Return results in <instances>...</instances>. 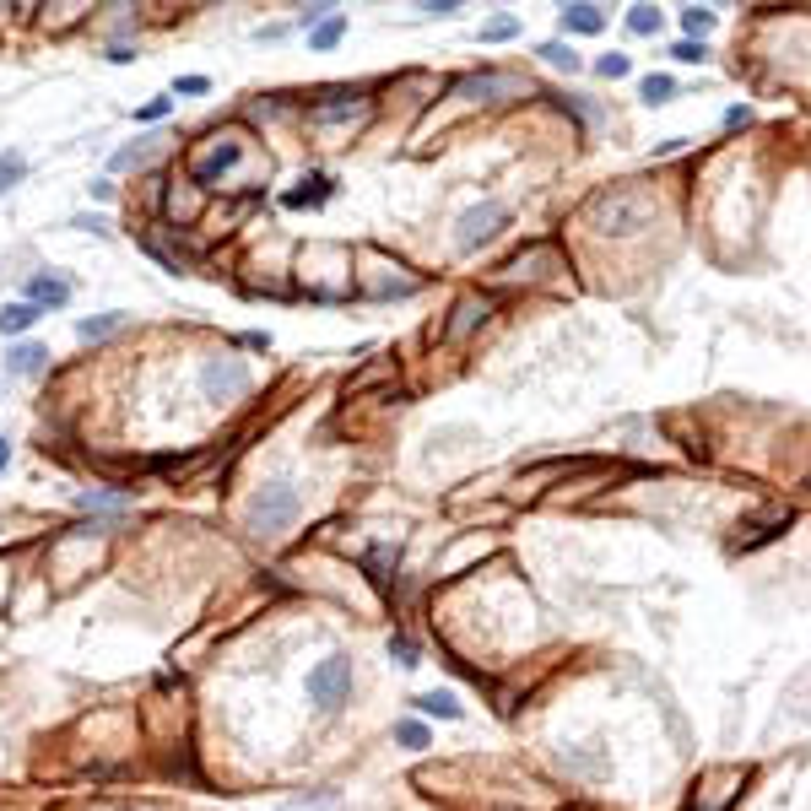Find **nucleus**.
I'll list each match as a JSON object with an SVG mask.
<instances>
[{"label":"nucleus","instance_id":"1","mask_svg":"<svg viewBox=\"0 0 811 811\" xmlns=\"http://www.w3.org/2000/svg\"><path fill=\"white\" fill-rule=\"evenodd\" d=\"M649 195H638L633 184H611V190L595 195V206H590V222L601 233H638V228H649Z\"/></svg>","mask_w":811,"mask_h":811},{"label":"nucleus","instance_id":"2","mask_svg":"<svg viewBox=\"0 0 811 811\" xmlns=\"http://www.w3.org/2000/svg\"><path fill=\"white\" fill-rule=\"evenodd\" d=\"M298 509H303L298 487H287V482H271V487H260V493L249 498V509H244V525L255 530V536H282V530H292V520H298Z\"/></svg>","mask_w":811,"mask_h":811},{"label":"nucleus","instance_id":"3","mask_svg":"<svg viewBox=\"0 0 811 811\" xmlns=\"http://www.w3.org/2000/svg\"><path fill=\"white\" fill-rule=\"evenodd\" d=\"M249 384H255V379H249V363H244V357H228V352H222V357H206V363H201V390H206V401H244Z\"/></svg>","mask_w":811,"mask_h":811},{"label":"nucleus","instance_id":"4","mask_svg":"<svg viewBox=\"0 0 811 811\" xmlns=\"http://www.w3.org/2000/svg\"><path fill=\"white\" fill-rule=\"evenodd\" d=\"M347 693H352V660L347 655H330V660H319V666L309 671V698L325 714H336L341 703H347Z\"/></svg>","mask_w":811,"mask_h":811},{"label":"nucleus","instance_id":"5","mask_svg":"<svg viewBox=\"0 0 811 811\" xmlns=\"http://www.w3.org/2000/svg\"><path fill=\"white\" fill-rule=\"evenodd\" d=\"M503 228H509V211H503L498 201H482V206H471V211H465V217L455 222V249H465V255H471V249L493 244Z\"/></svg>","mask_w":811,"mask_h":811},{"label":"nucleus","instance_id":"6","mask_svg":"<svg viewBox=\"0 0 811 811\" xmlns=\"http://www.w3.org/2000/svg\"><path fill=\"white\" fill-rule=\"evenodd\" d=\"M514 92H520V76H509V71H471L455 82V98H465V103H503Z\"/></svg>","mask_w":811,"mask_h":811},{"label":"nucleus","instance_id":"7","mask_svg":"<svg viewBox=\"0 0 811 811\" xmlns=\"http://www.w3.org/2000/svg\"><path fill=\"white\" fill-rule=\"evenodd\" d=\"M487 319H493V298H487V292H471V298L455 303V319L444 325V341H465L471 330H482Z\"/></svg>","mask_w":811,"mask_h":811},{"label":"nucleus","instance_id":"8","mask_svg":"<svg viewBox=\"0 0 811 811\" xmlns=\"http://www.w3.org/2000/svg\"><path fill=\"white\" fill-rule=\"evenodd\" d=\"M238 157H244V141H233V136H228V141H217L211 152H201V157L190 163V179H195V184H217V179L238 163Z\"/></svg>","mask_w":811,"mask_h":811},{"label":"nucleus","instance_id":"9","mask_svg":"<svg viewBox=\"0 0 811 811\" xmlns=\"http://www.w3.org/2000/svg\"><path fill=\"white\" fill-rule=\"evenodd\" d=\"M44 363H49V347H38V341H17L6 357V374L11 379H33V374H44Z\"/></svg>","mask_w":811,"mask_h":811},{"label":"nucleus","instance_id":"10","mask_svg":"<svg viewBox=\"0 0 811 811\" xmlns=\"http://www.w3.org/2000/svg\"><path fill=\"white\" fill-rule=\"evenodd\" d=\"M157 152H163V136H141L136 146H119V152L109 157V168L114 174H130V168H146Z\"/></svg>","mask_w":811,"mask_h":811},{"label":"nucleus","instance_id":"11","mask_svg":"<svg viewBox=\"0 0 811 811\" xmlns=\"http://www.w3.org/2000/svg\"><path fill=\"white\" fill-rule=\"evenodd\" d=\"M28 303L38 314H44V309H65V303H71V287H65L60 276H33V282H28Z\"/></svg>","mask_w":811,"mask_h":811},{"label":"nucleus","instance_id":"12","mask_svg":"<svg viewBox=\"0 0 811 811\" xmlns=\"http://www.w3.org/2000/svg\"><path fill=\"white\" fill-rule=\"evenodd\" d=\"M363 114V98L357 92H330V103H314V125H341V119Z\"/></svg>","mask_w":811,"mask_h":811},{"label":"nucleus","instance_id":"13","mask_svg":"<svg viewBox=\"0 0 811 811\" xmlns=\"http://www.w3.org/2000/svg\"><path fill=\"white\" fill-rule=\"evenodd\" d=\"M557 22H563V33L590 38V33L606 28V11H601V6H563V11H557Z\"/></svg>","mask_w":811,"mask_h":811},{"label":"nucleus","instance_id":"14","mask_svg":"<svg viewBox=\"0 0 811 811\" xmlns=\"http://www.w3.org/2000/svg\"><path fill=\"white\" fill-rule=\"evenodd\" d=\"M411 703H417V709L422 714H433V720H460V698L455 693H444V687H438V693H422V698H411Z\"/></svg>","mask_w":811,"mask_h":811},{"label":"nucleus","instance_id":"15","mask_svg":"<svg viewBox=\"0 0 811 811\" xmlns=\"http://www.w3.org/2000/svg\"><path fill=\"white\" fill-rule=\"evenodd\" d=\"M330 201V179L325 174H309V179H303V190H292L287 195V206L292 211H303V206H325Z\"/></svg>","mask_w":811,"mask_h":811},{"label":"nucleus","instance_id":"16","mask_svg":"<svg viewBox=\"0 0 811 811\" xmlns=\"http://www.w3.org/2000/svg\"><path fill=\"white\" fill-rule=\"evenodd\" d=\"M33 325H38L33 303H6V309H0V336H22V330H33Z\"/></svg>","mask_w":811,"mask_h":811},{"label":"nucleus","instance_id":"17","mask_svg":"<svg viewBox=\"0 0 811 811\" xmlns=\"http://www.w3.org/2000/svg\"><path fill=\"white\" fill-rule=\"evenodd\" d=\"M341 33H347V17H341V11H330L325 22H314V28H309V44L314 49H336Z\"/></svg>","mask_w":811,"mask_h":811},{"label":"nucleus","instance_id":"18","mask_svg":"<svg viewBox=\"0 0 811 811\" xmlns=\"http://www.w3.org/2000/svg\"><path fill=\"white\" fill-rule=\"evenodd\" d=\"M638 98H644L649 109H660V103L676 98V82H671L666 71H655V76H644V82H638Z\"/></svg>","mask_w":811,"mask_h":811},{"label":"nucleus","instance_id":"19","mask_svg":"<svg viewBox=\"0 0 811 811\" xmlns=\"http://www.w3.org/2000/svg\"><path fill=\"white\" fill-rule=\"evenodd\" d=\"M541 60H547L552 71H568V76H579V71H584V60H579L574 49L563 44V38H552V44H541Z\"/></svg>","mask_w":811,"mask_h":811},{"label":"nucleus","instance_id":"20","mask_svg":"<svg viewBox=\"0 0 811 811\" xmlns=\"http://www.w3.org/2000/svg\"><path fill=\"white\" fill-rule=\"evenodd\" d=\"M563 768H574V774H584V779H601V774H606V757H601V752L563 747Z\"/></svg>","mask_w":811,"mask_h":811},{"label":"nucleus","instance_id":"21","mask_svg":"<svg viewBox=\"0 0 811 811\" xmlns=\"http://www.w3.org/2000/svg\"><path fill=\"white\" fill-rule=\"evenodd\" d=\"M130 325V314H98V319H82V341H103V336H114V330H125Z\"/></svg>","mask_w":811,"mask_h":811},{"label":"nucleus","instance_id":"22","mask_svg":"<svg viewBox=\"0 0 811 811\" xmlns=\"http://www.w3.org/2000/svg\"><path fill=\"white\" fill-rule=\"evenodd\" d=\"M22 174H28V157H22V152H0V195L17 190Z\"/></svg>","mask_w":811,"mask_h":811},{"label":"nucleus","instance_id":"23","mask_svg":"<svg viewBox=\"0 0 811 811\" xmlns=\"http://www.w3.org/2000/svg\"><path fill=\"white\" fill-rule=\"evenodd\" d=\"M714 22H720V17H714L709 6H687V11H682V28H687V38H693V44H698L703 33H714Z\"/></svg>","mask_w":811,"mask_h":811},{"label":"nucleus","instance_id":"24","mask_svg":"<svg viewBox=\"0 0 811 811\" xmlns=\"http://www.w3.org/2000/svg\"><path fill=\"white\" fill-rule=\"evenodd\" d=\"M395 741H401L406 752H422V747H428V725H422V720H401V725H395Z\"/></svg>","mask_w":811,"mask_h":811},{"label":"nucleus","instance_id":"25","mask_svg":"<svg viewBox=\"0 0 811 811\" xmlns=\"http://www.w3.org/2000/svg\"><path fill=\"white\" fill-rule=\"evenodd\" d=\"M390 655L401 660V666H417V660H422V644H417L411 633H395V638H390Z\"/></svg>","mask_w":811,"mask_h":811},{"label":"nucleus","instance_id":"26","mask_svg":"<svg viewBox=\"0 0 811 811\" xmlns=\"http://www.w3.org/2000/svg\"><path fill=\"white\" fill-rule=\"evenodd\" d=\"M514 33H520V22H514V17H493V22L482 28V44H509Z\"/></svg>","mask_w":811,"mask_h":811},{"label":"nucleus","instance_id":"27","mask_svg":"<svg viewBox=\"0 0 811 811\" xmlns=\"http://www.w3.org/2000/svg\"><path fill=\"white\" fill-rule=\"evenodd\" d=\"M628 28H633V33H644V38H649V33H660V11H655V6H633V11H628Z\"/></svg>","mask_w":811,"mask_h":811},{"label":"nucleus","instance_id":"28","mask_svg":"<svg viewBox=\"0 0 811 811\" xmlns=\"http://www.w3.org/2000/svg\"><path fill=\"white\" fill-rule=\"evenodd\" d=\"M336 806V790H319V795H298V801H287V811H330Z\"/></svg>","mask_w":811,"mask_h":811},{"label":"nucleus","instance_id":"29","mask_svg":"<svg viewBox=\"0 0 811 811\" xmlns=\"http://www.w3.org/2000/svg\"><path fill=\"white\" fill-rule=\"evenodd\" d=\"M671 55L682 60V65H703V60H709V44H693V38H682V44H676Z\"/></svg>","mask_w":811,"mask_h":811},{"label":"nucleus","instance_id":"30","mask_svg":"<svg viewBox=\"0 0 811 811\" xmlns=\"http://www.w3.org/2000/svg\"><path fill=\"white\" fill-rule=\"evenodd\" d=\"M595 71L617 82V76H628V71H633V60H628V55H601V60H595Z\"/></svg>","mask_w":811,"mask_h":811},{"label":"nucleus","instance_id":"31","mask_svg":"<svg viewBox=\"0 0 811 811\" xmlns=\"http://www.w3.org/2000/svg\"><path fill=\"white\" fill-rule=\"evenodd\" d=\"M168 109H174V98H152V103H141L136 119L141 125H157V119H168Z\"/></svg>","mask_w":811,"mask_h":811},{"label":"nucleus","instance_id":"32","mask_svg":"<svg viewBox=\"0 0 811 811\" xmlns=\"http://www.w3.org/2000/svg\"><path fill=\"white\" fill-rule=\"evenodd\" d=\"M71 228H82V233H114V222L98 217V211H82V217H71Z\"/></svg>","mask_w":811,"mask_h":811},{"label":"nucleus","instance_id":"33","mask_svg":"<svg viewBox=\"0 0 811 811\" xmlns=\"http://www.w3.org/2000/svg\"><path fill=\"white\" fill-rule=\"evenodd\" d=\"M82 509H125L119 493H82Z\"/></svg>","mask_w":811,"mask_h":811},{"label":"nucleus","instance_id":"34","mask_svg":"<svg viewBox=\"0 0 811 811\" xmlns=\"http://www.w3.org/2000/svg\"><path fill=\"white\" fill-rule=\"evenodd\" d=\"M174 92H179V98H184V92H190V98H201V92H211V82H206V76H179Z\"/></svg>","mask_w":811,"mask_h":811},{"label":"nucleus","instance_id":"35","mask_svg":"<svg viewBox=\"0 0 811 811\" xmlns=\"http://www.w3.org/2000/svg\"><path fill=\"white\" fill-rule=\"evenodd\" d=\"M455 11H460V0H428L422 17H455Z\"/></svg>","mask_w":811,"mask_h":811},{"label":"nucleus","instance_id":"36","mask_svg":"<svg viewBox=\"0 0 811 811\" xmlns=\"http://www.w3.org/2000/svg\"><path fill=\"white\" fill-rule=\"evenodd\" d=\"M87 195H92L98 206H109V201H114V184H109V179H92V184H87Z\"/></svg>","mask_w":811,"mask_h":811},{"label":"nucleus","instance_id":"37","mask_svg":"<svg viewBox=\"0 0 811 811\" xmlns=\"http://www.w3.org/2000/svg\"><path fill=\"white\" fill-rule=\"evenodd\" d=\"M109 60H114V65H130V60H136V49H125V44H114V49H109Z\"/></svg>","mask_w":811,"mask_h":811},{"label":"nucleus","instance_id":"38","mask_svg":"<svg viewBox=\"0 0 811 811\" xmlns=\"http://www.w3.org/2000/svg\"><path fill=\"white\" fill-rule=\"evenodd\" d=\"M6 460H11V438H0V471H6Z\"/></svg>","mask_w":811,"mask_h":811}]
</instances>
